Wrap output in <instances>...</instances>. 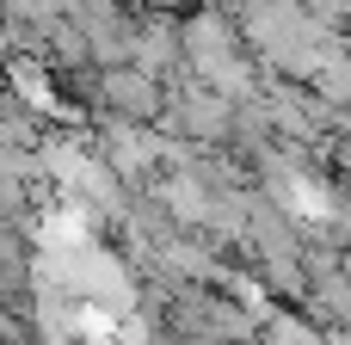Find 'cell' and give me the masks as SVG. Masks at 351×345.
<instances>
[{"instance_id": "cell-1", "label": "cell", "mask_w": 351, "mask_h": 345, "mask_svg": "<svg viewBox=\"0 0 351 345\" xmlns=\"http://www.w3.org/2000/svg\"><path fill=\"white\" fill-rule=\"evenodd\" d=\"M74 265H80V284L62 278V265L49 272V340L56 345H142L136 315H130L111 265L86 247L74 253Z\"/></svg>"}]
</instances>
